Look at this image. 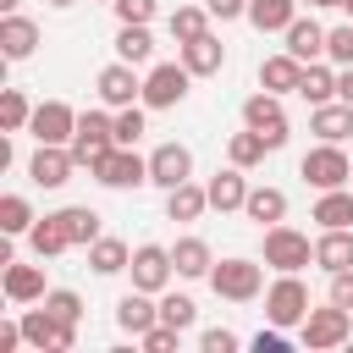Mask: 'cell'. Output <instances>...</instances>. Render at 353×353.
<instances>
[{"label":"cell","instance_id":"6da1fadb","mask_svg":"<svg viewBox=\"0 0 353 353\" xmlns=\"http://www.w3.org/2000/svg\"><path fill=\"white\" fill-rule=\"evenodd\" d=\"M72 160H77V171H94L110 149H116V110L105 105V110H77V132H72Z\"/></svg>","mask_w":353,"mask_h":353},{"label":"cell","instance_id":"7a4b0ae2","mask_svg":"<svg viewBox=\"0 0 353 353\" xmlns=\"http://www.w3.org/2000/svg\"><path fill=\"white\" fill-rule=\"evenodd\" d=\"M298 342L309 347V353H331V347H347L353 342V309H342V303H320V309H309L303 314V325H298Z\"/></svg>","mask_w":353,"mask_h":353},{"label":"cell","instance_id":"3957f363","mask_svg":"<svg viewBox=\"0 0 353 353\" xmlns=\"http://www.w3.org/2000/svg\"><path fill=\"white\" fill-rule=\"evenodd\" d=\"M309 309H314V303H309L303 276H298V270H276V281L265 287V320L281 325V331H298Z\"/></svg>","mask_w":353,"mask_h":353},{"label":"cell","instance_id":"277c9868","mask_svg":"<svg viewBox=\"0 0 353 353\" xmlns=\"http://www.w3.org/2000/svg\"><path fill=\"white\" fill-rule=\"evenodd\" d=\"M210 287H215V298H226V303H254V298L265 292V265H259V259H243V254L215 259Z\"/></svg>","mask_w":353,"mask_h":353},{"label":"cell","instance_id":"5b68a950","mask_svg":"<svg viewBox=\"0 0 353 353\" xmlns=\"http://www.w3.org/2000/svg\"><path fill=\"white\" fill-rule=\"evenodd\" d=\"M298 176L314 188V193H325V188H347L353 182V160H347V149L342 143H314L303 160H298Z\"/></svg>","mask_w":353,"mask_h":353},{"label":"cell","instance_id":"8992f818","mask_svg":"<svg viewBox=\"0 0 353 353\" xmlns=\"http://www.w3.org/2000/svg\"><path fill=\"white\" fill-rule=\"evenodd\" d=\"M188 83H193V72L182 61H154L143 72V105L149 110H176L188 99Z\"/></svg>","mask_w":353,"mask_h":353},{"label":"cell","instance_id":"52a82bcc","mask_svg":"<svg viewBox=\"0 0 353 353\" xmlns=\"http://www.w3.org/2000/svg\"><path fill=\"white\" fill-rule=\"evenodd\" d=\"M99 188H116V193H127V188H143L149 182V154H138L132 143H116L94 171H88Z\"/></svg>","mask_w":353,"mask_h":353},{"label":"cell","instance_id":"ba28073f","mask_svg":"<svg viewBox=\"0 0 353 353\" xmlns=\"http://www.w3.org/2000/svg\"><path fill=\"white\" fill-rule=\"evenodd\" d=\"M17 320H22L28 347H39V353H72L77 347V325L61 320V314H50V309H22Z\"/></svg>","mask_w":353,"mask_h":353},{"label":"cell","instance_id":"9c48e42d","mask_svg":"<svg viewBox=\"0 0 353 353\" xmlns=\"http://www.w3.org/2000/svg\"><path fill=\"white\" fill-rule=\"evenodd\" d=\"M309 259H314L309 232H298V226H287V221L265 226V265H270V270H303Z\"/></svg>","mask_w":353,"mask_h":353},{"label":"cell","instance_id":"30bf717a","mask_svg":"<svg viewBox=\"0 0 353 353\" xmlns=\"http://www.w3.org/2000/svg\"><path fill=\"white\" fill-rule=\"evenodd\" d=\"M243 127H254L265 143H270V154L287 143V110H281V94H270V88H259V94H248L243 99Z\"/></svg>","mask_w":353,"mask_h":353},{"label":"cell","instance_id":"8fae6325","mask_svg":"<svg viewBox=\"0 0 353 353\" xmlns=\"http://www.w3.org/2000/svg\"><path fill=\"white\" fill-rule=\"evenodd\" d=\"M127 276H132V287H143V292H165L171 287V276H176V259H171V248L165 243H138L132 248V265H127Z\"/></svg>","mask_w":353,"mask_h":353},{"label":"cell","instance_id":"7c38bea8","mask_svg":"<svg viewBox=\"0 0 353 353\" xmlns=\"http://www.w3.org/2000/svg\"><path fill=\"white\" fill-rule=\"evenodd\" d=\"M94 94H99V105L121 110V105H138V99H143V77H138L132 61H110V66H99Z\"/></svg>","mask_w":353,"mask_h":353},{"label":"cell","instance_id":"4fadbf2b","mask_svg":"<svg viewBox=\"0 0 353 353\" xmlns=\"http://www.w3.org/2000/svg\"><path fill=\"white\" fill-rule=\"evenodd\" d=\"M28 132H33V143H72V132H77V110H72L66 99H39Z\"/></svg>","mask_w":353,"mask_h":353},{"label":"cell","instance_id":"5bb4252c","mask_svg":"<svg viewBox=\"0 0 353 353\" xmlns=\"http://www.w3.org/2000/svg\"><path fill=\"white\" fill-rule=\"evenodd\" d=\"M72 171H77V160H72V149H66V143H39V149H33V160H28L33 188H66V182H72Z\"/></svg>","mask_w":353,"mask_h":353},{"label":"cell","instance_id":"9a60e30c","mask_svg":"<svg viewBox=\"0 0 353 353\" xmlns=\"http://www.w3.org/2000/svg\"><path fill=\"white\" fill-rule=\"evenodd\" d=\"M193 176V149L188 143H154V154H149V182L154 188H176V182H188Z\"/></svg>","mask_w":353,"mask_h":353},{"label":"cell","instance_id":"2e32d148","mask_svg":"<svg viewBox=\"0 0 353 353\" xmlns=\"http://www.w3.org/2000/svg\"><path fill=\"white\" fill-rule=\"evenodd\" d=\"M0 292H6L17 309H22V303H44V292H50V287H44V259H39V265H17V259H11V265L0 270Z\"/></svg>","mask_w":353,"mask_h":353},{"label":"cell","instance_id":"e0dca14e","mask_svg":"<svg viewBox=\"0 0 353 353\" xmlns=\"http://www.w3.org/2000/svg\"><path fill=\"white\" fill-rule=\"evenodd\" d=\"M309 132L325 138V143H347V138H353V105H347V99L309 105Z\"/></svg>","mask_w":353,"mask_h":353},{"label":"cell","instance_id":"ac0fdd59","mask_svg":"<svg viewBox=\"0 0 353 353\" xmlns=\"http://www.w3.org/2000/svg\"><path fill=\"white\" fill-rule=\"evenodd\" d=\"M33 50H39V22L22 17V11H6L0 17V55L6 61H28Z\"/></svg>","mask_w":353,"mask_h":353},{"label":"cell","instance_id":"d6986e66","mask_svg":"<svg viewBox=\"0 0 353 353\" xmlns=\"http://www.w3.org/2000/svg\"><path fill=\"white\" fill-rule=\"evenodd\" d=\"M204 188H210V210H221V215H232V210L248 204V176H243V165H232V160H226Z\"/></svg>","mask_w":353,"mask_h":353},{"label":"cell","instance_id":"ffe728a7","mask_svg":"<svg viewBox=\"0 0 353 353\" xmlns=\"http://www.w3.org/2000/svg\"><path fill=\"white\" fill-rule=\"evenodd\" d=\"M154 320H160V303H154V292L132 287V292H121V298H116V325H121L127 336H143Z\"/></svg>","mask_w":353,"mask_h":353},{"label":"cell","instance_id":"44dd1931","mask_svg":"<svg viewBox=\"0 0 353 353\" xmlns=\"http://www.w3.org/2000/svg\"><path fill=\"white\" fill-rule=\"evenodd\" d=\"M171 259H176V276L182 281H210V270H215V248L204 237H176L171 243Z\"/></svg>","mask_w":353,"mask_h":353},{"label":"cell","instance_id":"7402d4cb","mask_svg":"<svg viewBox=\"0 0 353 353\" xmlns=\"http://www.w3.org/2000/svg\"><path fill=\"white\" fill-rule=\"evenodd\" d=\"M176 50H182V66H188L193 77H215V72L226 66V44H221L215 33H199V39L176 44Z\"/></svg>","mask_w":353,"mask_h":353},{"label":"cell","instance_id":"603a6c76","mask_svg":"<svg viewBox=\"0 0 353 353\" xmlns=\"http://www.w3.org/2000/svg\"><path fill=\"white\" fill-rule=\"evenodd\" d=\"M314 265L331 276V270H353V226H331L314 237Z\"/></svg>","mask_w":353,"mask_h":353},{"label":"cell","instance_id":"cb8c5ba5","mask_svg":"<svg viewBox=\"0 0 353 353\" xmlns=\"http://www.w3.org/2000/svg\"><path fill=\"white\" fill-rule=\"evenodd\" d=\"M281 39H287L281 50H292L303 66H309V61H325V28H320L314 17H292V28H287Z\"/></svg>","mask_w":353,"mask_h":353},{"label":"cell","instance_id":"d4e9b609","mask_svg":"<svg viewBox=\"0 0 353 353\" xmlns=\"http://www.w3.org/2000/svg\"><path fill=\"white\" fill-rule=\"evenodd\" d=\"M298 77H303V61L292 50L259 61V88H270V94H298Z\"/></svg>","mask_w":353,"mask_h":353},{"label":"cell","instance_id":"484cf974","mask_svg":"<svg viewBox=\"0 0 353 353\" xmlns=\"http://www.w3.org/2000/svg\"><path fill=\"white\" fill-rule=\"evenodd\" d=\"M204 210H210V188H204V182H193V176H188V182H176V188L165 193V221H199Z\"/></svg>","mask_w":353,"mask_h":353},{"label":"cell","instance_id":"4316f807","mask_svg":"<svg viewBox=\"0 0 353 353\" xmlns=\"http://www.w3.org/2000/svg\"><path fill=\"white\" fill-rule=\"evenodd\" d=\"M309 221H314L320 232H331V226H353V188H325V193L314 199Z\"/></svg>","mask_w":353,"mask_h":353},{"label":"cell","instance_id":"83f0119b","mask_svg":"<svg viewBox=\"0 0 353 353\" xmlns=\"http://www.w3.org/2000/svg\"><path fill=\"white\" fill-rule=\"evenodd\" d=\"M149 55H154V33H149V22H121V28H116V61L149 66Z\"/></svg>","mask_w":353,"mask_h":353},{"label":"cell","instance_id":"f1b7e54d","mask_svg":"<svg viewBox=\"0 0 353 353\" xmlns=\"http://www.w3.org/2000/svg\"><path fill=\"white\" fill-rule=\"evenodd\" d=\"M298 99H309V105L336 99V66H331V61H309L303 77H298Z\"/></svg>","mask_w":353,"mask_h":353},{"label":"cell","instance_id":"f546056e","mask_svg":"<svg viewBox=\"0 0 353 353\" xmlns=\"http://www.w3.org/2000/svg\"><path fill=\"white\" fill-rule=\"evenodd\" d=\"M55 221L66 226L72 248H88L94 237H105V232H99V210H88V204H66V210H55Z\"/></svg>","mask_w":353,"mask_h":353},{"label":"cell","instance_id":"4dcf8cb0","mask_svg":"<svg viewBox=\"0 0 353 353\" xmlns=\"http://www.w3.org/2000/svg\"><path fill=\"white\" fill-rule=\"evenodd\" d=\"M28 248H33L39 259H61V254L72 248V237H66V226H61L55 215H39L33 232H28Z\"/></svg>","mask_w":353,"mask_h":353},{"label":"cell","instance_id":"1f68e13d","mask_svg":"<svg viewBox=\"0 0 353 353\" xmlns=\"http://www.w3.org/2000/svg\"><path fill=\"white\" fill-rule=\"evenodd\" d=\"M88 265H94V276H121L132 265V248L121 237H94L88 243Z\"/></svg>","mask_w":353,"mask_h":353},{"label":"cell","instance_id":"d6a6232c","mask_svg":"<svg viewBox=\"0 0 353 353\" xmlns=\"http://www.w3.org/2000/svg\"><path fill=\"white\" fill-rule=\"evenodd\" d=\"M298 17V0H248V22L259 33H287Z\"/></svg>","mask_w":353,"mask_h":353},{"label":"cell","instance_id":"836d02e7","mask_svg":"<svg viewBox=\"0 0 353 353\" xmlns=\"http://www.w3.org/2000/svg\"><path fill=\"white\" fill-rule=\"evenodd\" d=\"M243 215L259 221V226H276V221H287V193H281V188H248Z\"/></svg>","mask_w":353,"mask_h":353},{"label":"cell","instance_id":"e575fe53","mask_svg":"<svg viewBox=\"0 0 353 353\" xmlns=\"http://www.w3.org/2000/svg\"><path fill=\"white\" fill-rule=\"evenodd\" d=\"M165 28H171V39H176V44H188V39L210 33V6H176V11L165 17Z\"/></svg>","mask_w":353,"mask_h":353},{"label":"cell","instance_id":"d590c367","mask_svg":"<svg viewBox=\"0 0 353 353\" xmlns=\"http://www.w3.org/2000/svg\"><path fill=\"white\" fill-rule=\"evenodd\" d=\"M265 154H270V143H265V138H259L254 127L232 132V143H226V160H232V165H243V171H254V165H259Z\"/></svg>","mask_w":353,"mask_h":353},{"label":"cell","instance_id":"8d00e7d4","mask_svg":"<svg viewBox=\"0 0 353 353\" xmlns=\"http://www.w3.org/2000/svg\"><path fill=\"white\" fill-rule=\"evenodd\" d=\"M33 221H39V215H33V204H28L22 193H6V199H0V232H6V237H28Z\"/></svg>","mask_w":353,"mask_h":353},{"label":"cell","instance_id":"74e56055","mask_svg":"<svg viewBox=\"0 0 353 353\" xmlns=\"http://www.w3.org/2000/svg\"><path fill=\"white\" fill-rule=\"evenodd\" d=\"M28 121H33L28 94H22V88H6V94H0V132H28Z\"/></svg>","mask_w":353,"mask_h":353},{"label":"cell","instance_id":"f35d334b","mask_svg":"<svg viewBox=\"0 0 353 353\" xmlns=\"http://www.w3.org/2000/svg\"><path fill=\"white\" fill-rule=\"evenodd\" d=\"M160 320L176 325V331H188V325L199 320V303H193L188 292H171V287H165V292H160Z\"/></svg>","mask_w":353,"mask_h":353},{"label":"cell","instance_id":"ab89813d","mask_svg":"<svg viewBox=\"0 0 353 353\" xmlns=\"http://www.w3.org/2000/svg\"><path fill=\"white\" fill-rule=\"evenodd\" d=\"M143 110H149L143 99H138V105H121V110H116V143H138V138L149 132V121H143Z\"/></svg>","mask_w":353,"mask_h":353},{"label":"cell","instance_id":"60d3db41","mask_svg":"<svg viewBox=\"0 0 353 353\" xmlns=\"http://www.w3.org/2000/svg\"><path fill=\"white\" fill-rule=\"evenodd\" d=\"M325 61L331 66H353V22L325 28Z\"/></svg>","mask_w":353,"mask_h":353},{"label":"cell","instance_id":"b9f144b4","mask_svg":"<svg viewBox=\"0 0 353 353\" xmlns=\"http://www.w3.org/2000/svg\"><path fill=\"white\" fill-rule=\"evenodd\" d=\"M44 309H50V314H61V320H72V325L83 320V298H77L72 287H50V292H44Z\"/></svg>","mask_w":353,"mask_h":353},{"label":"cell","instance_id":"7bdbcfd3","mask_svg":"<svg viewBox=\"0 0 353 353\" xmlns=\"http://www.w3.org/2000/svg\"><path fill=\"white\" fill-rule=\"evenodd\" d=\"M138 342H143V353H176L182 331H176V325H165V320H154V325H149V331H143Z\"/></svg>","mask_w":353,"mask_h":353},{"label":"cell","instance_id":"ee69618b","mask_svg":"<svg viewBox=\"0 0 353 353\" xmlns=\"http://www.w3.org/2000/svg\"><path fill=\"white\" fill-rule=\"evenodd\" d=\"M199 347H204V353H237L243 342H237V331H226V325H210V331H199Z\"/></svg>","mask_w":353,"mask_h":353},{"label":"cell","instance_id":"f6af8a7d","mask_svg":"<svg viewBox=\"0 0 353 353\" xmlns=\"http://www.w3.org/2000/svg\"><path fill=\"white\" fill-rule=\"evenodd\" d=\"M110 11H116V22H154L160 6H154V0H116Z\"/></svg>","mask_w":353,"mask_h":353},{"label":"cell","instance_id":"bcb514c9","mask_svg":"<svg viewBox=\"0 0 353 353\" xmlns=\"http://www.w3.org/2000/svg\"><path fill=\"white\" fill-rule=\"evenodd\" d=\"M325 298H331V303H342V309H353V270H331Z\"/></svg>","mask_w":353,"mask_h":353},{"label":"cell","instance_id":"7dc6e473","mask_svg":"<svg viewBox=\"0 0 353 353\" xmlns=\"http://www.w3.org/2000/svg\"><path fill=\"white\" fill-rule=\"evenodd\" d=\"M204 6H210L215 22H237V17H248V0H204Z\"/></svg>","mask_w":353,"mask_h":353},{"label":"cell","instance_id":"c3c4849f","mask_svg":"<svg viewBox=\"0 0 353 353\" xmlns=\"http://www.w3.org/2000/svg\"><path fill=\"white\" fill-rule=\"evenodd\" d=\"M22 342H28V336H22V320H6V325H0V353H17Z\"/></svg>","mask_w":353,"mask_h":353},{"label":"cell","instance_id":"681fc988","mask_svg":"<svg viewBox=\"0 0 353 353\" xmlns=\"http://www.w3.org/2000/svg\"><path fill=\"white\" fill-rule=\"evenodd\" d=\"M254 347H259V353H281V347H287V331H281V325H270V331H259V336H254Z\"/></svg>","mask_w":353,"mask_h":353},{"label":"cell","instance_id":"f907efd6","mask_svg":"<svg viewBox=\"0 0 353 353\" xmlns=\"http://www.w3.org/2000/svg\"><path fill=\"white\" fill-rule=\"evenodd\" d=\"M336 99L353 105V66H336Z\"/></svg>","mask_w":353,"mask_h":353},{"label":"cell","instance_id":"816d5d0a","mask_svg":"<svg viewBox=\"0 0 353 353\" xmlns=\"http://www.w3.org/2000/svg\"><path fill=\"white\" fill-rule=\"evenodd\" d=\"M298 6H309V11H314V6H342V0H298Z\"/></svg>","mask_w":353,"mask_h":353},{"label":"cell","instance_id":"f5cc1de1","mask_svg":"<svg viewBox=\"0 0 353 353\" xmlns=\"http://www.w3.org/2000/svg\"><path fill=\"white\" fill-rule=\"evenodd\" d=\"M17 6H22V0H0V17H6V11H17Z\"/></svg>","mask_w":353,"mask_h":353},{"label":"cell","instance_id":"db71d44e","mask_svg":"<svg viewBox=\"0 0 353 353\" xmlns=\"http://www.w3.org/2000/svg\"><path fill=\"white\" fill-rule=\"evenodd\" d=\"M50 6H55V11H66V6H77V0H50Z\"/></svg>","mask_w":353,"mask_h":353},{"label":"cell","instance_id":"11a10c76","mask_svg":"<svg viewBox=\"0 0 353 353\" xmlns=\"http://www.w3.org/2000/svg\"><path fill=\"white\" fill-rule=\"evenodd\" d=\"M342 11H347V17H353V0H342Z\"/></svg>","mask_w":353,"mask_h":353},{"label":"cell","instance_id":"9f6ffc18","mask_svg":"<svg viewBox=\"0 0 353 353\" xmlns=\"http://www.w3.org/2000/svg\"><path fill=\"white\" fill-rule=\"evenodd\" d=\"M99 6H116V0H99Z\"/></svg>","mask_w":353,"mask_h":353},{"label":"cell","instance_id":"6f0895ef","mask_svg":"<svg viewBox=\"0 0 353 353\" xmlns=\"http://www.w3.org/2000/svg\"><path fill=\"white\" fill-rule=\"evenodd\" d=\"M347 188H353V182H347Z\"/></svg>","mask_w":353,"mask_h":353}]
</instances>
